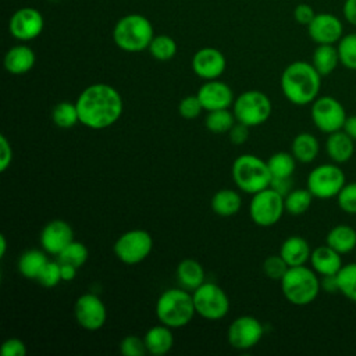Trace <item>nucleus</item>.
<instances>
[{
	"instance_id": "obj_48",
	"label": "nucleus",
	"mask_w": 356,
	"mask_h": 356,
	"mask_svg": "<svg viewBox=\"0 0 356 356\" xmlns=\"http://www.w3.org/2000/svg\"><path fill=\"white\" fill-rule=\"evenodd\" d=\"M270 188L285 196L292 191V181L291 178H271Z\"/></svg>"
},
{
	"instance_id": "obj_45",
	"label": "nucleus",
	"mask_w": 356,
	"mask_h": 356,
	"mask_svg": "<svg viewBox=\"0 0 356 356\" xmlns=\"http://www.w3.org/2000/svg\"><path fill=\"white\" fill-rule=\"evenodd\" d=\"M314 15H316V13H314L313 7H312L310 4H306V3L298 4V6L295 7V10H293V18H295V21H296L298 24H300V25H305V26H307V25L312 22V19L314 18Z\"/></svg>"
},
{
	"instance_id": "obj_5",
	"label": "nucleus",
	"mask_w": 356,
	"mask_h": 356,
	"mask_svg": "<svg viewBox=\"0 0 356 356\" xmlns=\"http://www.w3.org/2000/svg\"><path fill=\"white\" fill-rule=\"evenodd\" d=\"M280 284L284 298L295 306L310 305L321 291L317 273L306 264L289 267Z\"/></svg>"
},
{
	"instance_id": "obj_26",
	"label": "nucleus",
	"mask_w": 356,
	"mask_h": 356,
	"mask_svg": "<svg viewBox=\"0 0 356 356\" xmlns=\"http://www.w3.org/2000/svg\"><path fill=\"white\" fill-rule=\"evenodd\" d=\"M210 206L214 214L220 217H231L241 210L242 199L236 191L222 188L213 195Z\"/></svg>"
},
{
	"instance_id": "obj_38",
	"label": "nucleus",
	"mask_w": 356,
	"mask_h": 356,
	"mask_svg": "<svg viewBox=\"0 0 356 356\" xmlns=\"http://www.w3.org/2000/svg\"><path fill=\"white\" fill-rule=\"evenodd\" d=\"M339 63L352 71H356V32L343 35L337 43Z\"/></svg>"
},
{
	"instance_id": "obj_12",
	"label": "nucleus",
	"mask_w": 356,
	"mask_h": 356,
	"mask_svg": "<svg viewBox=\"0 0 356 356\" xmlns=\"http://www.w3.org/2000/svg\"><path fill=\"white\" fill-rule=\"evenodd\" d=\"M310 117L318 131L324 134H332L343 128L348 115L338 99L332 96H318L312 103Z\"/></svg>"
},
{
	"instance_id": "obj_10",
	"label": "nucleus",
	"mask_w": 356,
	"mask_h": 356,
	"mask_svg": "<svg viewBox=\"0 0 356 356\" xmlns=\"http://www.w3.org/2000/svg\"><path fill=\"white\" fill-rule=\"evenodd\" d=\"M153 249V238L146 229L135 228L121 234L114 242L113 252L124 264H138L143 261Z\"/></svg>"
},
{
	"instance_id": "obj_27",
	"label": "nucleus",
	"mask_w": 356,
	"mask_h": 356,
	"mask_svg": "<svg viewBox=\"0 0 356 356\" xmlns=\"http://www.w3.org/2000/svg\"><path fill=\"white\" fill-rule=\"evenodd\" d=\"M320 152V143L317 138L310 132L298 134L291 145V153L299 163H312L316 160Z\"/></svg>"
},
{
	"instance_id": "obj_13",
	"label": "nucleus",
	"mask_w": 356,
	"mask_h": 356,
	"mask_svg": "<svg viewBox=\"0 0 356 356\" xmlns=\"http://www.w3.org/2000/svg\"><path fill=\"white\" fill-rule=\"evenodd\" d=\"M264 334V327L253 316H239L228 327V343L238 350H248L254 348Z\"/></svg>"
},
{
	"instance_id": "obj_8",
	"label": "nucleus",
	"mask_w": 356,
	"mask_h": 356,
	"mask_svg": "<svg viewBox=\"0 0 356 356\" xmlns=\"http://www.w3.org/2000/svg\"><path fill=\"white\" fill-rule=\"evenodd\" d=\"M196 314L204 320L217 321L229 312V299L225 291L214 282H203L192 292Z\"/></svg>"
},
{
	"instance_id": "obj_19",
	"label": "nucleus",
	"mask_w": 356,
	"mask_h": 356,
	"mask_svg": "<svg viewBox=\"0 0 356 356\" xmlns=\"http://www.w3.org/2000/svg\"><path fill=\"white\" fill-rule=\"evenodd\" d=\"M197 97L202 103L203 110L211 111L218 108H229L235 97L234 92L225 82L220 79L204 81V83L197 89Z\"/></svg>"
},
{
	"instance_id": "obj_3",
	"label": "nucleus",
	"mask_w": 356,
	"mask_h": 356,
	"mask_svg": "<svg viewBox=\"0 0 356 356\" xmlns=\"http://www.w3.org/2000/svg\"><path fill=\"white\" fill-rule=\"evenodd\" d=\"M159 323L170 328L188 325L196 314L192 292L184 288H170L161 292L154 306Z\"/></svg>"
},
{
	"instance_id": "obj_16",
	"label": "nucleus",
	"mask_w": 356,
	"mask_h": 356,
	"mask_svg": "<svg viewBox=\"0 0 356 356\" xmlns=\"http://www.w3.org/2000/svg\"><path fill=\"white\" fill-rule=\"evenodd\" d=\"M307 33L317 44H337L343 36V25L334 14L318 13L307 25Z\"/></svg>"
},
{
	"instance_id": "obj_37",
	"label": "nucleus",
	"mask_w": 356,
	"mask_h": 356,
	"mask_svg": "<svg viewBox=\"0 0 356 356\" xmlns=\"http://www.w3.org/2000/svg\"><path fill=\"white\" fill-rule=\"evenodd\" d=\"M88 257H89V250L86 245L74 239L60 252V254L57 256V260L60 263H68L79 268L86 263Z\"/></svg>"
},
{
	"instance_id": "obj_14",
	"label": "nucleus",
	"mask_w": 356,
	"mask_h": 356,
	"mask_svg": "<svg viewBox=\"0 0 356 356\" xmlns=\"http://www.w3.org/2000/svg\"><path fill=\"white\" fill-rule=\"evenodd\" d=\"M74 316L83 330L97 331L106 324L107 309L97 295L83 293L75 300Z\"/></svg>"
},
{
	"instance_id": "obj_21",
	"label": "nucleus",
	"mask_w": 356,
	"mask_h": 356,
	"mask_svg": "<svg viewBox=\"0 0 356 356\" xmlns=\"http://www.w3.org/2000/svg\"><path fill=\"white\" fill-rule=\"evenodd\" d=\"M35 51L26 44H17L8 49L4 56V68L13 75H22L35 65Z\"/></svg>"
},
{
	"instance_id": "obj_17",
	"label": "nucleus",
	"mask_w": 356,
	"mask_h": 356,
	"mask_svg": "<svg viewBox=\"0 0 356 356\" xmlns=\"http://www.w3.org/2000/svg\"><path fill=\"white\" fill-rule=\"evenodd\" d=\"M227 67L222 51L216 47H202L192 57V70L203 81L218 79Z\"/></svg>"
},
{
	"instance_id": "obj_35",
	"label": "nucleus",
	"mask_w": 356,
	"mask_h": 356,
	"mask_svg": "<svg viewBox=\"0 0 356 356\" xmlns=\"http://www.w3.org/2000/svg\"><path fill=\"white\" fill-rule=\"evenodd\" d=\"M147 50L153 58L159 61H168L177 54L178 46L177 42L168 35H154Z\"/></svg>"
},
{
	"instance_id": "obj_18",
	"label": "nucleus",
	"mask_w": 356,
	"mask_h": 356,
	"mask_svg": "<svg viewBox=\"0 0 356 356\" xmlns=\"http://www.w3.org/2000/svg\"><path fill=\"white\" fill-rule=\"evenodd\" d=\"M74 241L72 227L64 220H51L40 231L39 242L47 254L58 256L60 252Z\"/></svg>"
},
{
	"instance_id": "obj_2",
	"label": "nucleus",
	"mask_w": 356,
	"mask_h": 356,
	"mask_svg": "<svg viewBox=\"0 0 356 356\" xmlns=\"http://www.w3.org/2000/svg\"><path fill=\"white\" fill-rule=\"evenodd\" d=\"M281 90L285 99L295 106L312 104L321 88V75L307 61H293L288 64L280 79Z\"/></svg>"
},
{
	"instance_id": "obj_46",
	"label": "nucleus",
	"mask_w": 356,
	"mask_h": 356,
	"mask_svg": "<svg viewBox=\"0 0 356 356\" xmlns=\"http://www.w3.org/2000/svg\"><path fill=\"white\" fill-rule=\"evenodd\" d=\"M13 161V147L4 134L0 135V171L4 172Z\"/></svg>"
},
{
	"instance_id": "obj_50",
	"label": "nucleus",
	"mask_w": 356,
	"mask_h": 356,
	"mask_svg": "<svg viewBox=\"0 0 356 356\" xmlns=\"http://www.w3.org/2000/svg\"><path fill=\"white\" fill-rule=\"evenodd\" d=\"M342 13H343L345 19L350 25L356 26V0H345L343 7H342Z\"/></svg>"
},
{
	"instance_id": "obj_20",
	"label": "nucleus",
	"mask_w": 356,
	"mask_h": 356,
	"mask_svg": "<svg viewBox=\"0 0 356 356\" xmlns=\"http://www.w3.org/2000/svg\"><path fill=\"white\" fill-rule=\"evenodd\" d=\"M341 256H342L341 253H338L337 250H334L331 246L325 243L312 250L309 261L312 268L318 275H332V274H337L343 266Z\"/></svg>"
},
{
	"instance_id": "obj_31",
	"label": "nucleus",
	"mask_w": 356,
	"mask_h": 356,
	"mask_svg": "<svg viewBox=\"0 0 356 356\" xmlns=\"http://www.w3.org/2000/svg\"><path fill=\"white\" fill-rule=\"evenodd\" d=\"M267 165L271 174V178H292V174L296 168V159L292 153L277 152L270 156Z\"/></svg>"
},
{
	"instance_id": "obj_44",
	"label": "nucleus",
	"mask_w": 356,
	"mask_h": 356,
	"mask_svg": "<svg viewBox=\"0 0 356 356\" xmlns=\"http://www.w3.org/2000/svg\"><path fill=\"white\" fill-rule=\"evenodd\" d=\"M0 353L1 356H25L26 345L19 338H8L1 343Z\"/></svg>"
},
{
	"instance_id": "obj_6",
	"label": "nucleus",
	"mask_w": 356,
	"mask_h": 356,
	"mask_svg": "<svg viewBox=\"0 0 356 356\" xmlns=\"http://www.w3.org/2000/svg\"><path fill=\"white\" fill-rule=\"evenodd\" d=\"M231 175L236 188L249 195H254L271 184L267 161L252 153H243L234 160Z\"/></svg>"
},
{
	"instance_id": "obj_40",
	"label": "nucleus",
	"mask_w": 356,
	"mask_h": 356,
	"mask_svg": "<svg viewBox=\"0 0 356 356\" xmlns=\"http://www.w3.org/2000/svg\"><path fill=\"white\" fill-rule=\"evenodd\" d=\"M36 281L44 286V288H53L56 285H58L63 280H61V268H60V261H51L49 260L46 263V266L43 267V270L40 271L39 277L36 278Z\"/></svg>"
},
{
	"instance_id": "obj_53",
	"label": "nucleus",
	"mask_w": 356,
	"mask_h": 356,
	"mask_svg": "<svg viewBox=\"0 0 356 356\" xmlns=\"http://www.w3.org/2000/svg\"><path fill=\"white\" fill-rule=\"evenodd\" d=\"M6 250H7V239H6V235L1 234L0 235V257H4Z\"/></svg>"
},
{
	"instance_id": "obj_42",
	"label": "nucleus",
	"mask_w": 356,
	"mask_h": 356,
	"mask_svg": "<svg viewBox=\"0 0 356 356\" xmlns=\"http://www.w3.org/2000/svg\"><path fill=\"white\" fill-rule=\"evenodd\" d=\"M202 111H203V107L197 95L185 96L178 103V113L185 120H193L199 117Z\"/></svg>"
},
{
	"instance_id": "obj_1",
	"label": "nucleus",
	"mask_w": 356,
	"mask_h": 356,
	"mask_svg": "<svg viewBox=\"0 0 356 356\" xmlns=\"http://www.w3.org/2000/svg\"><path fill=\"white\" fill-rule=\"evenodd\" d=\"M76 108L79 124L89 129H106L115 124L122 111L124 100L121 93L108 83H92L78 96Z\"/></svg>"
},
{
	"instance_id": "obj_34",
	"label": "nucleus",
	"mask_w": 356,
	"mask_h": 356,
	"mask_svg": "<svg viewBox=\"0 0 356 356\" xmlns=\"http://www.w3.org/2000/svg\"><path fill=\"white\" fill-rule=\"evenodd\" d=\"M51 120L58 128H72L79 124V114L75 103L60 102L51 110Z\"/></svg>"
},
{
	"instance_id": "obj_52",
	"label": "nucleus",
	"mask_w": 356,
	"mask_h": 356,
	"mask_svg": "<svg viewBox=\"0 0 356 356\" xmlns=\"http://www.w3.org/2000/svg\"><path fill=\"white\" fill-rule=\"evenodd\" d=\"M342 129H343L353 140H356V115L346 117Z\"/></svg>"
},
{
	"instance_id": "obj_32",
	"label": "nucleus",
	"mask_w": 356,
	"mask_h": 356,
	"mask_svg": "<svg viewBox=\"0 0 356 356\" xmlns=\"http://www.w3.org/2000/svg\"><path fill=\"white\" fill-rule=\"evenodd\" d=\"M236 122L235 115L229 108H218L207 111L204 118V125L207 131L213 134H228L232 125Z\"/></svg>"
},
{
	"instance_id": "obj_15",
	"label": "nucleus",
	"mask_w": 356,
	"mask_h": 356,
	"mask_svg": "<svg viewBox=\"0 0 356 356\" xmlns=\"http://www.w3.org/2000/svg\"><path fill=\"white\" fill-rule=\"evenodd\" d=\"M44 28V18L42 13L33 7H22L17 10L8 22L10 33L21 42L36 39Z\"/></svg>"
},
{
	"instance_id": "obj_24",
	"label": "nucleus",
	"mask_w": 356,
	"mask_h": 356,
	"mask_svg": "<svg viewBox=\"0 0 356 356\" xmlns=\"http://www.w3.org/2000/svg\"><path fill=\"white\" fill-rule=\"evenodd\" d=\"M171 330L172 328L161 323L150 327L143 337L147 353L153 356H163L168 353L174 345V335Z\"/></svg>"
},
{
	"instance_id": "obj_23",
	"label": "nucleus",
	"mask_w": 356,
	"mask_h": 356,
	"mask_svg": "<svg viewBox=\"0 0 356 356\" xmlns=\"http://www.w3.org/2000/svg\"><path fill=\"white\" fill-rule=\"evenodd\" d=\"M281 257L286 261L289 267L303 266L310 260L312 249L309 242L298 235L286 238L280 248Z\"/></svg>"
},
{
	"instance_id": "obj_51",
	"label": "nucleus",
	"mask_w": 356,
	"mask_h": 356,
	"mask_svg": "<svg viewBox=\"0 0 356 356\" xmlns=\"http://www.w3.org/2000/svg\"><path fill=\"white\" fill-rule=\"evenodd\" d=\"M60 268H61V280L63 281L70 282L76 277L78 267H75L72 264H68V263H60Z\"/></svg>"
},
{
	"instance_id": "obj_9",
	"label": "nucleus",
	"mask_w": 356,
	"mask_h": 356,
	"mask_svg": "<svg viewBox=\"0 0 356 356\" xmlns=\"http://www.w3.org/2000/svg\"><path fill=\"white\" fill-rule=\"evenodd\" d=\"M285 211L284 196L273 188H266L252 195L249 203V216L259 227L275 225Z\"/></svg>"
},
{
	"instance_id": "obj_43",
	"label": "nucleus",
	"mask_w": 356,
	"mask_h": 356,
	"mask_svg": "<svg viewBox=\"0 0 356 356\" xmlns=\"http://www.w3.org/2000/svg\"><path fill=\"white\" fill-rule=\"evenodd\" d=\"M120 352L124 356H143L147 353L145 339L136 335H127L120 342Z\"/></svg>"
},
{
	"instance_id": "obj_25",
	"label": "nucleus",
	"mask_w": 356,
	"mask_h": 356,
	"mask_svg": "<svg viewBox=\"0 0 356 356\" xmlns=\"http://www.w3.org/2000/svg\"><path fill=\"white\" fill-rule=\"evenodd\" d=\"M177 281L181 288L193 292L204 282V268L195 259H184L177 266Z\"/></svg>"
},
{
	"instance_id": "obj_29",
	"label": "nucleus",
	"mask_w": 356,
	"mask_h": 356,
	"mask_svg": "<svg viewBox=\"0 0 356 356\" xmlns=\"http://www.w3.org/2000/svg\"><path fill=\"white\" fill-rule=\"evenodd\" d=\"M46 254L47 253L43 249H29L24 252L17 263L19 274L28 280H36L46 263L49 261Z\"/></svg>"
},
{
	"instance_id": "obj_41",
	"label": "nucleus",
	"mask_w": 356,
	"mask_h": 356,
	"mask_svg": "<svg viewBox=\"0 0 356 356\" xmlns=\"http://www.w3.org/2000/svg\"><path fill=\"white\" fill-rule=\"evenodd\" d=\"M337 203L346 214H356V182L343 185L337 195Z\"/></svg>"
},
{
	"instance_id": "obj_47",
	"label": "nucleus",
	"mask_w": 356,
	"mask_h": 356,
	"mask_svg": "<svg viewBox=\"0 0 356 356\" xmlns=\"http://www.w3.org/2000/svg\"><path fill=\"white\" fill-rule=\"evenodd\" d=\"M228 138L234 145H242L248 140L249 138V127L241 124V122H235L232 125V128L228 131Z\"/></svg>"
},
{
	"instance_id": "obj_30",
	"label": "nucleus",
	"mask_w": 356,
	"mask_h": 356,
	"mask_svg": "<svg viewBox=\"0 0 356 356\" xmlns=\"http://www.w3.org/2000/svg\"><path fill=\"white\" fill-rule=\"evenodd\" d=\"M312 64L321 76L330 75L338 67L339 54L334 44H317L312 56Z\"/></svg>"
},
{
	"instance_id": "obj_28",
	"label": "nucleus",
	"mask_w": 356,
	"mask_h": 356,
	"mask_svg": "<svg viewBox=\"0 0 356 356\" xmlns=\"http://www.w3.org/2000/svg\"><path fill=\"white\" fill-rule=\"evenodd\" d=\"M325 243L338 253L346 254L356 248V229L345 224L335 225L328 231Z\"/></svg>"
},
{
	"instance_id": "obj_11",
	"label": "nucleus",
	"mask_w": 356,
	"mask_h": 356,
	"mask_svg": "<svg viewBox=\"0 0 356 356\" xmlns=\"http://www.w3.org/2000/svg\"><path fill=\"white\" fill-rule=\"evenodd\" d=\"M345 185V174L337 163H325L314 167L306 179V188L317 199L337 197Z\"/></svg>"
},
{
	"instance_id": "obj_33",
	"label": "nucleus",
	"mask_w": 356,
	"mask_h": 356,
	"mask_svg": "<svg viewBox=\"0 0 356 356\" xmlns=\"http://www.w3.org/2000/svg\"><path fill=\"white\" fill-rule=\"evenodd\" d=\"M313 195L307 188L300 189H292L288 195L284 196L285 203V211L292 216H300L305 214L313 202Z\"/></svg>"
},
{
	"instance_id": "obj_36",
	"label": "nucleus",
	"mask_w": 356,
	"mask_h": 356,
	"mask_svg": "<svg viewBox=\"0 0 356 356\" xmlns=\"http://www.w3.org/2000/svg\"><path fill=\"white\" fill-rule=\"evenodd\" d=\"M339 292L356 303V263H348L337 273Z\"/></svg>"
},
{
	"instance_id": "obj_49",
	"label": "nucleus",
	"mask_w": 356,
	"mask_h": 356,
	"mask_svg": "<svg viewBox=\"0 0 356 356\" xmlns=\"http://www.w3.org/2000/svg\"><path fill=\"white\" fill-rule=\"evenodd\" d=\"M320 286H321V289H323L324 292H328V293H337V292H339L337 274H332V275H321V278H320Z\"/></svg>"
},
{
	"instance_id": "obj_4",
	"label": "nucleus",
	"mask_w": 356,
	"mask_h": 356,
	"mask_svg": "<svg viewBox=\"0 0 356 356\" xmlns=\"http://www.w3.org/2000/svg\"><path fill=\"white\" fill-rule=\"evenodd\" d=\"M154 31L152 22L142 14L121 17L113 28V40L127 53H139L149 47Z\"/></svg>"
},
{
	"instance_id": "obj_39",
	"label": "nucleus",
	"mask_w": 356,
	"mask_h": 356,
	"mask_svg": "<svg viewBox=\"0 0 356 356\" xmlns=\"http://www.w3.org/2000/svg\"><path fill=\"white\" fill-rule=\"evenodd\" d=\"M289 266L281 257V254H271L263 261V273L273 281H281V278L288 271Z\"/></svg>"
},
{
	"instance_id": "obj_7",
	"label": "nucleus",
	"mask_w": 356,
	"mask_h": 356,
	"mask_svg": "<svg viewBox=\"0 0 356 356\" xmlns=\"http://www.w3.org/2000/svg\"><path fill=\"white\" fill-rule=\"evenodd\" d=\"M273 111L270 97L256 89L245 90L235 97L232 103V113L235 120L249 128L264 124Z\"/></svg>"
},
{
	"instance_id": "obj_22",
	"label": "nucleus",
	"mask_w": 356,
	"mask_h": 356,
	"mask_svg": "<svg viewBox=\"0 0 356 356\" xmlns=\"http://www.w3.org/2000/svg\"><path fill=\"white\" fill-rule=\"evenodd\" d=\"M353 142L355 140L343 129L335 131L332 134H328V138L325 140V152L334 163L337 164L346 163L353 156V152H355Z\"/></svg>"
}]
</instances>
